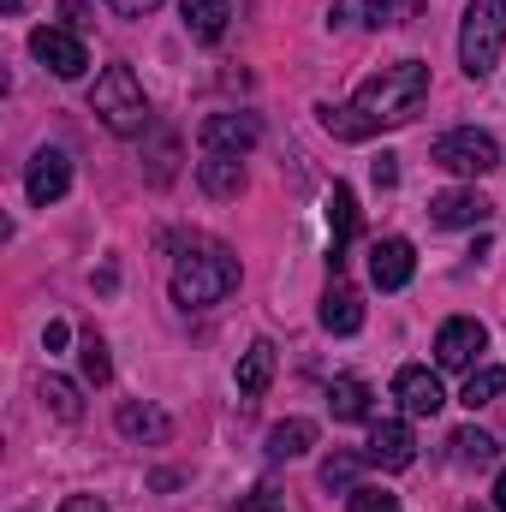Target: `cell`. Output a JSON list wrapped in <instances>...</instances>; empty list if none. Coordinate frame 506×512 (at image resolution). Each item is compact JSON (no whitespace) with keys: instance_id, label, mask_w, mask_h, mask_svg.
Returning <instances> with one entry per match:
<instances>
[{"instance_id":"cell-1","label":"cell","mask_w":506,"mask_h":512,"mask_svg":"<svg viewBox=\"0 0 506 512\" xmlns=\"http://www.w3.org/2000/svg\"><path fill=\"white\" fill-rule=\"evenodd\" d=\"M423 96H429V66L423 60H393V66H381V72H370L358 84V96L346 108H322V126L334 131L340 143H364L381 126L417 120Z\"/></svg>"},{"instance_id":"cell-2","label":"cell","mask_w":506,"mask_h":512,"mask_svg":"<svg viewBox=\"0 0 506 512\" xmlns=\"http://www.w3.org/2000/svg\"><path fill=\"white\" fill-rule=\"evenodd\" d=\"M233 286H239V256L227 251V245L197 239V245H185V256L173 262V298H179L185 310H209V304H221Z\"/></svg>"},{"instance_id":"cell-3","label":"cell","mask_w":506,"mask_h":512,"mask_svg":"<svg viewBox=\"0 0 506 512\" xmlns=\"http://www.w3.org/2000/svg\"><path fill=\"white\" fill-rule=\"evenodd\" d=\"M90 108H96V120L114 131V137H143L149 120H155V114H149V96H143V84H137L131 66H108V72L96 78Z\"/></svg>"},{"instance_id":"cell-4","label":"cell","mask_w":506,"mask_h":512,"mask_svg":"<svg viewBox=\"0 0 506 512\" xmlns=\"http://www.w3.org/2000/svg\"><path fill=\"white\" fill-rule=\"evenodd\" d=\"M506 48V0H471L459 24V66L465 78H489Z\"/></svg>"},{"instance_id":"cell-5","label":"cell","mask_w":506,"mask_h":512,"mask_svg":"<svg viewBox=\"0 0 506 512\" xmlns=\"http://www.w3.org/2000/svg\"><path fill=\"white\" fill-rule=\"evenodd\" d=\"M429 161L447 167V173H471V179H477V173H495V167H501V143L477 126H459V131H441V137L429 143Z\"/></svg>"},{"instance_id":"cell-6","label":"cell","mask_w":506,"mask_h":512,"mask_svg":"<svg viewBox=\"0 0 506 512\" xmlns=\"http://www.w3.org/2000/svg\"><path fill=\"white\" fill-rule=\"evenodd\" d=\"M483 346H489V328H483L477 316H453V322H441V334H435V364H441V370H471Z\"/></svg>"},{"instance_id":"cell-7","label":"cell","mask_w":506,"mask_h":512,"mask_svg":"<svg viewBox=\"0 0 506 512\" xmlns=\"http://www.w3.org/2000/svg\"><path fill=\"white\" fill-rule=\"evenodd\" d=\"M30 54H36L54 78H84V66H90V54H84L78 30H54V24H42V30L30 36Z\"/></svg>"},{"instance_id":"cell-8","label":"cell","mask_w":506,"mask_h":512,"mask_svg":"<svg viewBox=\"0 0 506 512\" xmlns=\"http://www.w3.org/2000/svg\"><path fill=\"white\" fill-rule=\"evenodd\" d=\"M72 191V161H66V149H36L30 155V173H24V197L36 203V209H48V203H60Z\"/></svg>"},{"instance_id":"cell-9","label":"cell","mask_w":506,"mask_h":512,"mask_svg":"<svg viewBox=\"0 0 506 512\" xmlns=\"http://www.w3.org/2000/svg\"><path fill=\"white\" fill-rule=\"evenodd\" d=\"M197 137H203L209 155H245V149H256V137H262V120L256 114H209Z\"/></svg>"},{"instance_id":"cell-10","label":"cell","mask_w":506,"mask_h":512,"mask_svg":"<svg viewBox=\"0 0 506 512\" xmlns=\"http://www.w3.org/2000/svg\"><path fill=\"white\" fill-rule=\"evenodd\" d=\"M411 274H417L411 239H376V245H370V280H376L381 292H405Z\"/></svg>"},{"instance_id":"cell-11","label":"cell","mask_w":506,"mask_h":512,"mask_svg":"<svg viewBox=\"0 0 506 512\" xmlns=\"http://www.w3.org/2000/svg\"><path fill=\"white\" fill-rule=\"evenodd\" d=\"M489 215H495V203L483 191H441V197H429V221L435 227H483Z\"/></svg>"},{"instance_id":"cell-12","label":"cell","mask_w":506,"mask_h":512,"mask_svg":"<svg viewBox=\"0 0 506 512\" xmlns=\"http://www.w3.org/2000/svg\"><path fill=\"white\" fill-rule=\"evenodd\" d=\"M364 459L381 465V471H405V465L417 459V435H411V423H376V429H370Z\"/></svg>"},{"instance_id":"cell-13","label":"cell","mask_w":506,"mask_h":512,"mask_svg":"<svg viewBox=\"0 0 506 512\" xmlns=\"http://www.w3.org/2000/svg\"><path fill=\"white\" fill-rule=\"evenodd\" d=\"M393 399L411 411V417H435L441 405H447V393H441V382L423 370V364H405L399 376H393Z\"/></svg>"},{"instance_id":"cell-14","label":"cell","mask_w":506,"mask_h":512,"mask_svg":"<svg viewBox=\"0 0 506 512\" xmlns=\"http://www.w3.org/2000/svg\"><path fill=\"white\" fill-rule=\"evenodd\" d=\"M328 227H334L328 268L340 274V268H346V245L358 239V197H352V185H334V191H328Z\"/></svg>"},{"instance_id":"cell-15","label":"cell","mask_w":506,"mask_h":512,"mask_svg":"<svg viewBox=\"0 0 506 512\" xmlns=\"http://www.w3.org/2000/svg\"><path fill=\"white\" fill-rule=\"evenodd\" d=\"M322 328H328V334H358V328H364V298L334 280L328 298H322Z\"/></svg>"},{"instance_id":"cell-16","label":"cell","mask_w":506,"mask_h":512,"mask_svg":"<svg viewBox=\"0 0 506 512\" xmlns=\"http://www.w3.org/2000/svg\"><path fill=\"white\" fill-rule=\"evenodd\" d=\"M179 12H185V30L197 42H221L227 18H233V0H179Z\"/></svg>"},{"instance_id":"cell-17","label":"cell","mask_w":506,"mask_h":512,"mask_svg":"<svg viewBox=\"0 0 506 512\" xmlns=\"http://www.w3.org/2000/svg\"><path fill=\"white\" fill-rule=\"evenodd\" d=\"M316 447V423L310 417H286V423H274L268 429V459L280 465V459H304Z\"/></svg>"},{"instance_id":"cell-18","label":"cell","mask_w":506,"mask_h":512,"mask_svg":"<svg viewBox=\"0 0 506 512\" xmlns=\"http://www.w3.org/2000/svg\"><path fill=\"white\" fill-rule=\"evenodd\" d=\"M197 185H203L209 197H239V191H245V161H239V155H209V161L197 167Z\"/></svg>"},{"instance_id":"cell-19","label":"cell","mask_w":506,"mask_h":512,"mask_svg":"<svg viewBox=\"0 0 506 512\" xmlns=\"http://www.w3.org/2000/svg\"><path fill=\"white\" fill-rule=\"evenodd\" d=\"M120 435H126V441H167V435H173V423H167V411L126 399V405H120Z\"/></svg>"},{"instance_id":"cell-20","label":"cell","mask_w":506,"mask_h":512,"mask_svg":"<svg viewBox=\"0 0 506 512\" xmlns=\"http://www.w3.org/2000/svg\"><path fill=\"white\" fill-rule=\"evenodd\" d=\"M233 382H239V393H245V399H262V393H268V382H274V346H268V340H256L251 352L239 358Z\"/></svg>"},{"instance_id":"cell-21","label":"cell","mask_w":506,"mask_h":512,"mask_svg":"<svg viewBox=\"0 0 506 512\" xmlns=\"http://www.w3.org/2000/svg\"><path fill=\"white\" fill-rule=\"evenodd\" d=\"M328 411H334L340 423H364V417H370V382L340 376V382L328 387Z\"/></svg>"},{"instance_id":"cell-22","label":"cell","mask_w":506,"mask_h":512,"mask_svg":"<svg viewBox=\"0 0 506 512\" xmlns=\"http://www.w3.org/2000/svg\"><path fill=\"white\" fill-rule=\"evenodd\" d=\"M42 405H48L60 423H78V417H84V399H78V387L66 382V376H42Z\"/></svg>"},{"instance_id":"cell-23","label":"cell","mask_w":506,"mask_h":512,"mask_svg":"<svg viewBox=\"0 0 506 512\" xmlns=\"http://www.w3.org/2000/svg\"><path fill=\"white\" fill-rule=\"evenodd\" d=\"M447 447H453V459H459V465H477V471H483V465H495V435H483V429H453V441H447Z\"/></svg>"},{"instance_id":"cell-24","label":"cell","mask_w":506,"mask_h":512,"mask_svg":"<svg viewBox=\"0 0 506 512\" xmlns=\"http://www.w3.org/2000/svg\"><path fill=\"white\" fill-rule=\"evenodd\" d=\"M459 399H465L471 411H477V405H495V399H506V370H495V364H489V370H471Z\"/></svg>"},{"instance_id":"cell-25","label":"cell","mask_w":506,"mask_h":512,"mask_svg":"<svg viewBox=\"0 0 506 512\" xmlns=\"http://www.w3.org/2000/svg\"><path fill=\"white\" fill-rule=\"evenodd\" d=\"M399 0H334V24H387Z\"/></svg>"},{"instance_id":"cell-26","label":"cell","mask_w":506,"mask_h":512,"mask_svg":"<svg viewBox=\"0 0 506 512\" xmlns=\"http://www.w3.org/2000/svg\"><path fill=\"white\" fill-rule=\"evenodd\" d=\"M78 364H84V382H96V387L114 382V358H108V340H102V334H84V352H78Z\"/></svg>"},{"instance_id":"cell-27","label":"cell","mask_w":506,"mask_h":512,"mask_svg":"<svg viewBox=\"0 0 506 512\" xmlns=\"http://www.w3.org/2000/svg\"><path fill=\"white\" fill-rule=\"evenodd\" d=\"M322 489L352 495V489H358V453H334V459H322Z\"/></svg>"},{"instance_id":"cell-28","label":"cell","mask_w":506,"mask_h":512,"mask_svg":"<svg viewBox=\"0 0 506 512\" xmlns=\"http://www.w3.org/2000/svg\"><path fill=\"white\" fill-rule=\"evenodd\" d=\"M346 507L352 512H399V495H393V489H376V483H358V489L346 495Z\"/></svg>"},{"instance_id":"cell-29","label":"cell","mask_w":506,"mask_h":512,"mask_svg":"<svg viewBox=\"0 0 506 512\" xmlns=\"http://www.w3.org/2000/svg\"><path fill=\"white\" fill-rule=\"evenodd\" d=\"M370 179H376L381 191H393V185H399V155H376V161H370Z\"/></svg>"},{"instance_id":"cell-30","label":"cell","mask_w":506,"mask_h":512,"mask_svg":"<svg viewBox=\"0 0 506 512\" xmlns=\"http://www.w3.org/2000/svg\"><path fill=\"white\" fill-rule=\"evenodd\" d=\"M245 512H286V495L280 489H256L251 501H245Z\"/></svg>"},{"instance_id":"cell-31","label":"cell","mask_w":506,"mask_h":512,"mask_svg":"<svg viewBox=\"0 0 506 512\" xmlns=\"http://www.w3.org/2000/svg\"><path fill=\"white\" fill-rule=\"evenodd\" d=\"M60 18H66V30H90V6L84 0H60Z\"/></svg>"},{"instance_id":"cell-32","label":"cell","mask_w":506,"mask_h":512,"mask_svg":"<svg viewBox=\"0 0 506 512\" xmlns=\"http://www.w3.org/2000/svg\"><path fill=\"white\" fill-rule=\"evenodd\" d=\"M66 340H72L66 322H48V328H42V346H48V352H66Z\"/></svg>"},{"instance_id":"cell-33","label":"cell","mask_w":506,"mask_h":512,"mask_svg":"<svg viewBox=\"0 0 506 512\" xmlns=\"http://www.w3.org/2000/svg\"><path fill=\"white\" fill-rule=\"evenodd\" d=\"M108 6H114L120 18H143V12H155L161 0H108Z\"/></svg>"},{"instance_id":"cell-34","label":"cell","mask_w":506,"mask_h":512,"mask_svg":"<svg viewBox=\"0 0 506 512\" xmlns=\"http://www.w3.org/2000/svg\"><path fill=\"white\" fill-rule=\"evenodd\" d=\"M60 512H108L96 495H72V501H60Z\"/></svg>"},{"instance_id":"cell-35","label":"cell","mask_w":506,"mask_h":512,"mask_svg":"<svg viewBox=\"0 0 506 512\" xmlns=\"http://www.w3.org/2000/svg\"><path fill=\"white\" fill-rule=\"evenodd\" d=\"M495 512H506V471L495 477Z\"/></svg>"},{"instance_id":"cell-36","label":"cell","mask_w":506,"mask_h":512,"mask_svg":"<svg viewBox=\"0 0 506 512\" xmlns=\"http://www.w3.org/2000/svg\"><path fill=\"white\" fill-rule=\"evenodd\" d=\"M6 12H24V0H6Z\"/></svg>"},{"instance_id":"cell-37","label":"cell","mask_w":506,"mask_h":512,"mask_svg":"<svg viewBox=\"0 0 506 512\" xmlns=\"http://www.w3.org/2000/svg\"><path fill=\"white\" fill-rule=\"evenodd\" d=\"M471 512H477V507H471Z\"/></svg>"}]
</instances>
